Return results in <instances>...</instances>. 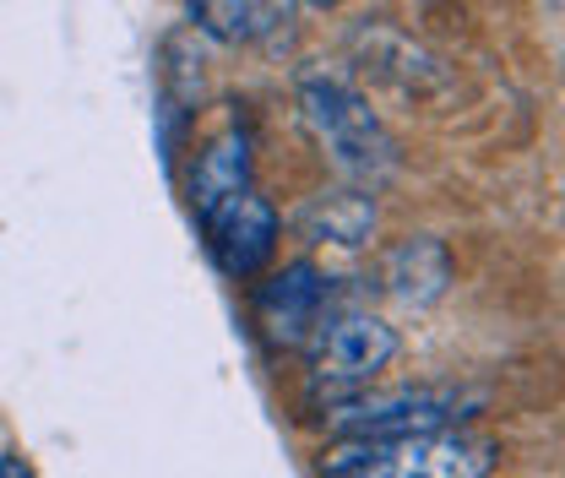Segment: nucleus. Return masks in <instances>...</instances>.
<instances>
[{"instance_id":"obj_13","label":"nucleus","mask_w":565,"mask_h":478,"mask_svg":"<svg viewBox=\"0 0 565 478\" xmlns=\"http://www.w3.org/2000/svg\"><path fill=\"white\" fill-rule=\"evenodd\" d=\"M310 6H316V11H332V6H343V0H310Z\"/></svg>"},{"instance_id":"obj_11","label":"nucleus","mask_w":565,"mask_h":478,"mask_svg":"<svg viewBox=\"0 0 565 478\" xmlns=\"http://www.w3.org/2000/svg\"><path fill=\"white\" fill-rule=\"evenodd\" d=\"M163 55H169V71H163L169 98H174L180 109H196V98H202V55H196L191 33H174Z\"/></svg>"},{"instance_id":"obj_7","label":"nucleus","mask_w":565,"mask_h":478,"mask_svg":"<svg viewBox=\"0 0 565 478\" xmlns=\"http://www.w3.org/2000/svg\"><path fill=\"white\" fill-rule=\"evenodd\" d=\"M381 283H386V294H392L397 305H414V310L435 305V299L451 288V251H446V240H435V234L397 240V245L386 251Z\"/></svg>"},{"instance_id":"obj_6","label":"nucleus","mask_w":565,"mask_h":478,"mask_svg":"<svg viewBox=\"0 0 565 478\" xmlns=\"http://www.w3.org/2000/svg\"><path fill=\"white\" fill-rule=\"evenodd\" d=\"M321 310H327V277L316 262H288L282 273H273L256 299H250V316H256V332L267 348H305L310 332L321 327Z\"/></svg>"},{"instance_id":"obj_1","label":"nucleus","mask_w":565,"mask_h":478,"mask_svg":"<svg viewBox=\"0 0 565 478\" xmlns=\"http://www.w3.org/2000/svg\"><path fill=\"white\" fill-rule=\"evenodd\" d=\"M490 468L494 440L457 424L408 435H343L321 457V474L332 478H484Z\"/></svg>"},{"instance_id":"obj_2","label":"nucleus","mask_w":565,"mask_h":478,"mask_svg":"<svg viewBox=\"0 0 565 478\" xmlns=\"http://www.w3.org/2000/svg\"><path fill=\"white\" fill-rule=\"evenodd\" d=\"M299 109H305V126L316 131L327 163L349 180V185H386L403 163L397 137L386 131V120L370 109V98L349 87L343 76H305L299 82Z\"/></svg>"},{"instance_id":"obj_10","label":"nucleus","mask_w":565,"mask_h":478,"mask_svg":"<svg viewBox=\"0 0 565 478\" xmlns=\"http://www.w3.org/2000/svg\"><path fill=\"white\" fill-rule=\"evenodd\" d=\"M191 17L217 44H256V39H273L278 22H288V6L282 0H191Z\"/></svg>"},{"instance_id":"obj_12","label":"nucleus","mask_w":565,"mask_h":478,"mask_svg":"<svg viewBox=\"0 0 565 478\" xmlns=\"http://www.w3.org/2000/svg\"><path fill=\"white\" fill-rule=\"evenodd\" d=\"M33 468L22 463V457H0V478H28Z\"/></svg>"},{"instance_id":"obj_5","label":"nucleus","mask_w":565,"mask_h":478,"mask_svg":"<svg viewBox=\"0 0 565 478\" xmlns=\"http://www.w3.org/2000/svg\"><path fill=\"white\" fill-rule=\"evenodd\" d=\"M202 234H207L217 273L245 283V277L262 273L273 262V251H278V206L267 202L262 191H239V196H228L223 206H212L202 217Z\"/></svg>"},{"instance_id":"obj_4","label":"nucleus","mask_w":565,"mask_h":478,"mask_svg":"<svg viewBox=\"0 0 565 478\" xmlns=\"http://www.w3.org/2000/svg\"><path fill=\"white\" fill-rule=\"evenodd\" d=\"M479 408V397L451 392V386H419V392H353L332 403V429L338 435H408V429H435L457 424Z\"/></svg>"},{"instance_id":"obj_8","label":"nucleus","mask_w":565,"mask_h":478,"mask_svg":"<svg viewBox=\"0 0 565 478\" xmlns=\"http://www.w3.org/2000/svg\"><path fill=\"white\" fill-rule=\"evenodd\" d=\"M250 169H256V147H250V131L228 126L196 152L191 163V206H196V223L207 217L212 206H223L228 196L250 191Z\"/></svg>"},{"instance_id":"obj_3","label":"nucleus","mask_w":565,"mask_h":478,"mask_svg":"<svg viewBox=\"0 0 565 478\" xmlns=\"http://www.w3.org/2000/svg\"><path fill=\"white\" fill-rule=\"evenodd\" d=\"M392 359H397V332L370 310H349L310 332V392L316 397L327 392V403H343L353 392H364Z\"/></svg>"},{"instance_id":"obj_9","label":"nucleus","mask_w":565,"mask_h":478,"mask_svg":"<svg viewBox=\"0 0 565 478\" xmlns=\"http://www.w3.org/2000/svg\"><path fill=\"white\" fill-rule=\"evenodd\" d=\"M294 229L310 245H364L370 229H375V196L364 185L359 191H332V196H310L294 212Z\"/></svg>"}]
</instances>
